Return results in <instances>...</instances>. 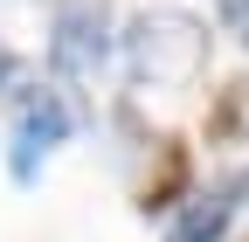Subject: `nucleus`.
<instances>
[{"label":"nucleus","instance_id":"obj_1","mask_svg":"<svg viewBox=\"0 0 249 242\" xmlns=\"http://www.w3.org/2000/svg\"><path fill=\"white\" fill-rule=\"evenodd\" d=\"M124 63H132V76L152 83V90L194 83L208 69V21L180 14V7H145L124 28Z\"/></svg>","mask_w":249,"mask_h":242},{"label":"nucleus","instance_id":"obj_2","mask_svg":"<svg viewBox=\"0 0 249 242\" xmlns=\"http://www.w3.org/2000/svg\"><path fill=\"white\" fill-rule=\"evenodd\" d=\"M104 21H111L104 0H62V7H55V28H49V69L70 76V83H90V76L104 69V55H111Z\"/></svg>","mask_w":249,"mask_h":242},{"label":"nucleus","instance_id":"obj_3","mask_svg":"<svg viewBox=\"0 0 249 242\" xmlns=\"http://www.w3.org/2000/svg\"><path fill=\"white\" fill-rule=\"evenodd\" d=\"M62 132H70V104L55 97V90H14V145H7V166L14 180L28 187V180L42 173V159L62 145Z\"/></svg>","mask_w":249,"mask_h":242},{"label":"nucleus","instance_id":"obj_4","mask_svg":"<svg viewBox=\"0 0 249 242\" xmlns=\"http://www.w3.org/2000/svg\"><path fill=\"white\" fill-rule=\"evenodd\" d=\"M235 194H249V173L222 180L214 194H187V201H180V222L166 228V242H222V228H229V215H235Z\"/></svg>","mask_w":249,"mask_h":242},{"label":"nucleus","instance_id":"obj_5","mask_svg":"<svg viewBox=\"0 0 249 242\" xmlns=\"http://www.w3.org/2000/svg\"><path fill=\"white\" fill-rule=\"evenodd\" d=\"M187 201V145L180 138H160V159H152L145 187H139V207L145 215H166V207Z\"/></svg>","mask_w":249,"mask_h":242},{"label":"nucleus","instance_id":"obj_6","mask_svg":"<svg viewBox=\"0 0 249 242\" xmlns=\"http://www.w3.org/2000/svg\"><path fill=\"white\" fill-rule=\"evenodd\" d=\"M222 28H229L242 49H249V0H222Z\"/></svg>","mask_w":249,"mask_h":242},{"label":"nucleus","instance_id":"obj_7","mask_svg":"<svg viewBox=\"0 0 249 242\" xmlns=\"http://www.w3.org/2000/svg\"><path fill=\"white\" fill-rule=\"evenodd\" d=\"M242 242H249V235H242Z\"/></svg>","mask_w":249,"mask_h":242}]
</instances>
